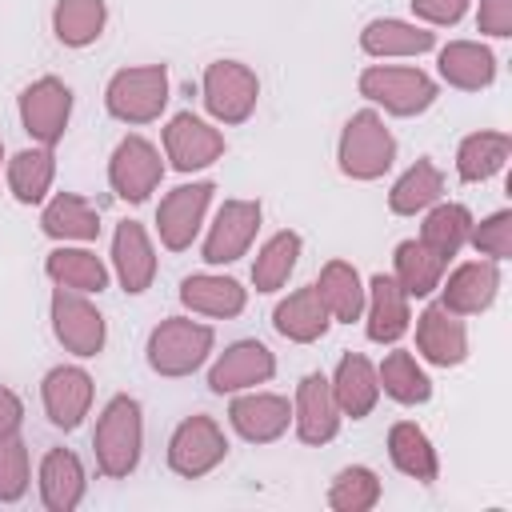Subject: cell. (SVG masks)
<instances>
[{"mask_svg": "<svg viewBox=\"0 0 512 512\" xmlns=\"http://www.w3.org/2000/svg\"><path fill=\"white\" fill-rule=\"evenodd\" d=\"M92 452H96V468L108 480H124L128 472H136L140 452H144V412L136 396L120 392L100 408Z\"/></svg>", "mask_w": 512, "mask_h": 512, "instance_id": "cell-1", "label": "cell"}, {"mask_svg": "<svg viewBox=\"0 0 512 512\" xmlns=\"http://www.w3.org/2000/svg\"><path fill=\"white\" fill-rule=\"evenodd\" d=\"M212 344H216V332L208 324H200L192 316H168L148 332L144 356L156 376L180 380V376H192L196 368H204Z\"/></svg>", "mask_w": 512, "mask_h": 512, "instance_id": "cell-2", "label": "cell"}, {"mask_svg": "<svg viewBox=\"0 0 512 512\" xmlns=\"http://www.w3.org/2000/svg\"><path fill=\"white\" fill-rule=\"evenodd\" d=\"M396 160V136L388 132V124L380 120V112L360 108L348 116V124L340 128V144H336V164L348 180H380Z\"/></svg>", "mask_w": 512, "mask_h": 512, "instance_id": "cell-3", "label": "cell"}, {"mask_svg": "<svg viewBox=\"0 0 512 512\" xmlns=\"http://www.w3.org/2000/svg\"><path fill=\"white\" fill-rule=\"evenodd\" d=\"M360 96L380 104L384 112L392 116H420L436 104L440 88L428 72L420 68H408V64H368L356 80Z\"/></svg>", "mask_w": 512, "mask_h": 512, "instance_id": "cell-4", "label": "cell"}, {"mask_svg": "<svg viewBox=\"0 0 512 512\" xmlns=\"http://www.w3.org/2000/svg\"><path fill=\"white\" fill-rule=\"evenodd\" d=\"M168 104V68L164 64H136L112 72L104 88V108L120 124H152Z\"/></svg>", "mask_w": 512, "mask_h": 512, "instance_id": "cell-5", "label": "cell"}, {"mask_svg": "<svg viewBox=\"0 0 512 512\" xmlns=\"http://www.w3.org/2000/svg\"><path fill=\"white\" fill-rule=\"evenodd\" d=\"M200 100L212 120L220 124H244L256 112L260 100V80L248 64L240 60H212L200 76Z\"/></svg>", "mask_w": 512, "mask_h": 512, "instance_id": "cell-6", "label": "cell"}, {"mask_svg": "<svg viewBox=\"0 0 512 512\" xmlns=\"http://www.w3.org/2000/svg\"><path fill=\"white\" fill-rule=\"evenodd\" d=\"M48 316H52V336L64 352L88 360V356H100L104 352V340H108V324L100 316V308L84 296V292H72V288H56L52 292V304H48Z\"/></svg>", "mask_w": 512, "mask_h": 512, "instance_id": "cell-7", "label": "cell"}, {"mask_svg": "<svg viewBox=\"0 0 512 512\" xmlns=\"http://www.w3.org/2000/svg\"><path fill=\"white\" fill-rule=\"evenodd\" d=\"M224 456L228 440L212 416H184L168 436V468L184 480L208 476L216 464H224Z\"/></svg>", "mask_w": 512, "mask_h": 512, "instance_id": "cell-8", "label": "cell"}, {"mask_svg": "<svg viewBox=\"0 0 512 512\" xmlns=\"http://www.w3.org/2000/svg\"><path fill=\"white\" fill-rule=\"evenodd\" d=\"M164 180V160H160V148L144 136H124L112 156H108V184L120 200L128 204H144Z\"/></svg>", "mask_w": 512, "mask_h": 512, "instance_id": "cell-9", "label": "cell"}, {"mask_svg": "<svg viewBox=\"0 0 512 512\" xmlns=\"http://www.w3.org/2000/svg\"><path fill=\"white\" fill-rule=\"evenodd\" d=\"M212 192H216L212 180H192V184L172 188V192L160 200V208H156V232H160V244H164L168 252L192 248V240H196L200 228H204Z\"/></svg>", "mask_w": 512, "mask_h": 512, "instance_id": "cell-10", "label": "cell"}, {"mask_svg": "<svg viewBox=\"0 0 512 512\" xmlns=\"http://www.w3.org/2000/svg\"><path fill=\"white\" fill-rule=\"evenodd\" d=\"M16 108H20V124H24V132H28L36 144L52 148V144L68 132L72 88H68L64 80H56V76H40V80H32V84L20 92Z\"/></svg>", "mask_w": 512, "mask_h": 512, "instance_id": "cell-11", "label": "cell"}, {"mask_svg": "<svg viewBox=\"0 0 512 512\" xmlns=\"http://www.w3.org/2000/svg\"><path fill=\"white\" fill-rule=\"evenodd\" d=\"M260 200H224L216 220L208 224V236L200 244L204 264H236L248 256L256 232H260Z\"/></svg>", "mask_w": 512, "mask_h": 512, "instance_id": "cell-12", "label": "cell"}, {"mask_svg": "<svg viewBox=\"0 0 512 512\" xmlns=\"http://www.w3.org/2000/svg\"><path fill=\"white\" fill-rule=\"evenodd\" d=\"M272 376H276V356L268 352V344H260V340H236L208 368V388L216 396H236V392H248L256 384H268Z\"/></svg>", "mask_w": 512, "mask_h": 512, "instance_id": "cell-13", "label": "cell"}, {"mask_svg": "<svg viewBox=\"0 0 512 512\" xmlns=\"http://www.w3.org/2000/svg\"><path fill=\"white\" fill-rule=\"evenodd\" d=\"M164 156L176 172H200L224 156V136L196 112H176L164 124Z\"/></svg>", "mask_w": 512, "mask_h": 512, "instance_id": "cell-14", "label": "cell"}, {"mask_svg": "<svg viewBox=\"0 0 512 512\" xmlns=\"http://www.w3.org/2000/svg\"><path fill=\"white\" fill-rule=\"evenodd\" d=\"M228 424L236 428V436H244L248 444H272L288 432L292 424V404L288 396L276 392H236L228 404Z\"/></svg>", "mask_w": 512, "mask_h": 512, "instance_id": "cell-15", "label": "cell"}, {"mask_svg": "<svg viewBox=\"0 0 512 512\" xmlns=\"http://www.w3.org/2000/svg\"><path fill=\"white\" fill-rule=\"evenodd\" d=\"M364 332L372 344H396L408 328H412V312H408V292L396 284V276L388 272H376L368 284H364Z\"/></svg>", "mask_w": 512, "mask_h": 512, "instance_id": "cell-16", "label": "cell"}, {"mask_svg": "<svg viewBox=\"0 0 512 512\" xmlns=\"http://www.w3.org/2000/svg\"><path fill=\"white\" fill-rule=\"evenodd\" d=\"M92 376L80 368V364H56L44 380H40V400H44V412L56 428L72 432L84 424L88 408H92Z\"/></svg>", "mask_w": 512, "mask_h": 512, "instance_id": "cell-17", "label": "cell"}, {"mask_svg": "<svg viewBox=\"0 0 512 512\" xmlns=\"http://www.w3.org/2000/svg\"><path fill=\"white\" fill-rule=\"evenodd\" d=\"M340 408L332 396V384L324 372H308L296 384V400H292V428L304 444H328L340 432Z\"/></svg>", "mask_w": 512, "mask_h": 512, "instance_id": "cell-18", "label": "cell"}, {"mask_svg": "<svg viewBox=\"0 0 512 512\" xmlns=\"http://www.w3.org/2000/svg\"><path fill=\"white\" fill-rule=\"evenodd\" d=\"M416 352L420 360L436 364V368H456L468 360V328L456 312H448L444 304H428L416 316Z\"/></svg>", "mask_w": 512, "mask_h": 512, "instance_id": "cell-19", "label": "cell"}, {"mask_svg": "<svg viewBox=\"0 0 512 512\" xmlns=\"http://www.w3.org/2000/svg\"><path fill=\"white\" fill-rule=\"evenodd\" d=\"M500 292V268L496 260H468L460 268L448 272V280H440V304L456 316H480L492 308Z\"/></svg>", "mask_w": 512, "mask_h": 512, "instance_id": "cell-20", "label": "cell"}, {"mask_svg": "<svg viewBox=\"0 0 512 512\" xmlns=\"http://www.w3.org/2000/svg\"><path fill=\"white\" fill-rule=\"evenodd\" d=\"M112 272L120 280V288L128 296H140L152 288L156 280V248L152 236L144 232V224L136 220H120L116 236H112Z\"/></svg>", "mask_w": 512, "mask_h": 512, "instance_id": "cell-21", "label": "cell"}, {"mask_svg": "<svg viewBox=\"0 0 512 512\" xmlns=\"http://www.w3.org/2000/svg\"><path fill=\"white\" fill-rule=\"evenodd\" d=\"M180 304L196 316H212V320H232L244 312L248 304V288L232 276H216V272H192L180 280Z\"/></svg>", "mask_w": 512, "mask_h": 512, "instance_id": "cell-22", "label": "cell"}, {"mask_svg": "<svg viewBox=\"0 0 512 512\" xmlns=\"http://www.w3.org/2000/svg\"><path fill=\"white\" fill-rule=\"evenodd\" d=\"M328 384H332V396H336L340 416H348V420H364L376 408V400H380L376 364L368 356H360V352H344L340 364H336V372L328 376Z\"/></svg>", "mask_w": 512, "mask_h": 512, "instance_id": "cell-23", "label": "cell"}, {"mask_svg": "<svg viewBox=\"0 0 512 512\" xmlns=\"http://www.w3.org/2000/svg\"><path fill=\"white\" fill-rule=\"evenodd\" d=\"M40 500L48 512H72L80 508L84 500V488H88V476H84V464L72 448H48L44 460H40Z\"/></svg>", "mask_w": 512, "mask_h": 512, "instance_id": "cell-24", "label": "cell"}, {"mask_svg": "<svg viewBox=\"0 0 512 512\" xmlns=\"http://www.w3.org/2000/svg\"><path fill=\"white\" fill-rule=\"evenodd\" d=\"M360 48L376 60H396V56H424L436 48V32H428L424 24H408L396 16H380L368 20L360 28Z\"/></svg>", "mask_w": 512, "mask_h": 512, "instance_id": "cell-25", "label": "cell"}, {"mask_svg": "<svg viewBox=\"0 0 512 512\" xmlns=\"http://www.w3.org/2000/svg\"><path fill=\"white\" fill-rule=\"evenodd\" d=\"M436 68H440V80H448L460 92H480L496 80V56L488 44H476V40H448L436 56Z\"/></svg>", "mask_w": 512, "mask_h": 512, "instance_id": "cell-26", "label": "cell"}, {"mask_svg": "<svg viewBox=\"0 0 512 512\" xmlns=\"http://www.w3.org/2000/svg\"><path fill=\"white\" fill-rule=\"evenodd\" d=\"M40 232L60 244H88L100 236V212L76 192H56L40 212Z\"/></svg>", "mask_w": 512, "mask_h": 512, "instance_id": "cell-27", "label": "cell"}, {"mask_svg": "<svg viewBox=\"0 0 512 512\" xmlns=\"http://www.w3.org/2000/svg\"><path fill=\"white\" fill-rule=\"evenodd\" d=\"M272 324H276V332H280L284 340H292V344H316V340L328 332L332 316H328L324 300L316 296V288L304 284V288L288 292V296L276 304Z\"/></svg>", "mask_w": 512, "mask_h": 512, "instance_id": "cell-28", "label": "cell"}, {"mask_svg": "<svg viewBox=\"0 0 512 512\" xmlns=\"http://www.w3.org/2000/svg\"><path fill=\"white\" fill-rule=\"evenodd\" d=\"M44 272L56 288H72L84 296H100L108 288V264L88 248H68V244L52 248L44 260Z\"/></svg>", "mask_w": 512, "mask_h": 512, "instance_id": "cell-29", "label": "cell"}, {"mask_svg": "<svg viewBox=\"0 0 512 512\" xmlns=\"http://www.w3.org/2000/svg\"><path fill=\"white\" fill-rule=\"evenodd\" d=\"M388 460L396 464V472H404L408 480H420V484H432L440 476L436 448L416 420H396L388 428Z\"/></svg>", "mask_w": 512, "mask_h": 512, "instance_id": "cell-30", "label": "cell"}, {"mask_svg": "<svg viewBox=\"0 0 512 512\" xmlns=\"http://www.w3.org/2000/svg\"><path fill=\"white\" fill-rule=\"evenodd\" d=\"M316 296L324 300V308H328V316L332 320H340V324H352V320H360L364 316V280H360V272L348 264V260H328L324 268H320V276H316Z\"/></svg>", "mask_w": 512, "mask_h": 512, "instance_id": "cell-31", "label": "cell"}, {"mask_svg": "<svg viewBox=\"0 0 512 512\" xmlns=\"http://www.w3.org/2000/svg\"><path fill=\"white\" fill-rule=\"evenodd\" d=\"M440 196H444V172L428 156H420L416 164H408L392 180V188H388V212L416 216V212H428Z\"/></svg>", "mask_w": 512, "mask_h": 512, "instance_id": "cell-32", "label": "cell"}, {"mask_svg": "<svg viewBox=\"0 0 512 512\" xmlns=\"http://www.w3.org/2000/svg\"><path fill=\"white\" fill-rule=\"evenodd\" d=\"M444 256H436L420 236L416 240H400L396 244V252H392V276H396V284L408 292V296H432L436 288H440V280H444Z\"/></svg>", "mask_w": 512, "mask_h": 512, "instance_id": "cell-33", "label": "cell"}, {"mask_svg": "<svg viewBox=\"0 0 512 512\" xmlns=\"http://www.w3.org/2000/svg\"><path fill=\"white\" fill-rule=\"evenodd\" d=\"M300 248H304L300 232H292V228L272 232V236L260 244L256 260H252V288H256V292H280V288L288 284V276L296 272Z\"/></svg>", "mask_w": 512, "mask_h": 512, "instance_id": "cell-34", "label": "cell"}, {"mask_svg": "<svg viewBox=\"0 0 512 512\" xmlns=\"http://www.w3.org/2000/svg\"><path fill=\"white\" fill-rule=\"evenodd\" d=\"M512 156V136L508 132H472L456 148V176L468 184L492 180Z\"/></svg>", "mask_w": 512, "mask_h": 512, "instance_id": "cell-35", "label": "cell"}, {"mask_svg": "<svg viewBox=\"0 0 512 512\" xmlns=\"http://www.w3.org/2000/svg\"><path fill=\"white\" fill-rule=\"evenodd\" d=\"M104 24H108V4L104 0H56V8H52V32L64 48L96 44Z\"/></svg>", "mask_w": 512, "mask_h": 512, "instance_id": "cell-36", "label": "cell"}, {"mask_svg": "<svg viewBox=\"0 0 512 512\" xmlns=\"http://www.w3.org/2000/svg\"><path fill=\"white\" fill-rule=\"evenodd\" d=\"M56 180V156L52 148L36 144V148H24L8 160V192L20 200V204H40L48 196Z\"/></svg>", "mask_w": 512, "mask_h": 512, "instance_id": "cell-37", "label": "cell"}, {"mask_svg": "<svg viewBox=\"0 0 512 512\" xmlns=\"http://www.w3.org/2000/svg\"><path fill=\"white\" fill-rule=\"evenodd\" d=\"M472 212L464 208V204H456V200H436L432 208H428V216H424V224H420V240L436 252V256H444V260H452L464 244H468V232H472Z\"/></svg>", "mask_w": 512, "mask_h": 512, "instance_id": "cell-38", "label": "cell"}, {"mask_svg": "<svg viewBox=\"0 0 512 512\" xmlns=\"http://www.w3.org/2000/svg\"><path fill=\"white\" fill-rule=\"evenodd\" d=\"M376 380H380V392L384 396H392L396 404H424L428 396H432V380H428V372L420 368V360L412 356V352H404V348H396V352H388L384 360H380V368H376Z\"/></svg>", "mask_w": 512, "mask_h": 512, "instance_id": "cell-39", "label": "cell"}, {"mask_svg": "<svg viewBox=\"0 0 512 512\" xmlns=\"http://www.w3.org/2000/svg\"><path fill=\"white\" fill-rule=\"evenodd\" d=\"M380 504V476L368 464H348L328 484V508L332 512H368Z\"/></svg>", "mask_w": 512, "mask_h": 512, "instance_id": "cell-40", "label": "cell"}, {"mask_svg": "<svg viewBox=\"0 0 512 512\" xmlns=\"http://www.w3.org/2000/svg\"><path fill=\"white\" fill-rule=\"evenodd\" d=\"M32 468H28V444L20 436L0 440V504H16L28 492Z\"/></svg>", "mask_w": 512, "mask_h": 512, "instance_id": "cell-41", "label": "cell"}, {"mask_svg": "<svg viewBox=\"0 0 512 512\" xmlns=\"http://www.w3.org/2000/svg\"><path fill=\"white\" fill-rule=\"evenodd\" d=\"M468 244H472L480 256L496 260V264H500V260H508V256H512V212H508V208H500V212L484 216L480 224H472Z\"/></svg>", "mask_w": 512, "mask_h": 512, "instance_id": "cell-42", "label": "cell"}, {"mask_svg": "<svg viewBox=\"0 0 512 512\" xmlns=\"http://www.w3.org/2000/svg\"><path fill=\"white\" fill-rule=\"evenodd\" d=\"M476 28H480L484 36H496V40L512 36V0H480V8H476Z\"/></svg>", "mask_w": 512, "mask_h": 512, "instance_id": "cell-43", "label": "cell"}, {"mask_svg": "<svg viewBox=\"0 0 512 512\" xmlns=\"http://www.w3.org/2000/svg\"><path fill=\"white\" fill-rule=\"evenodd\" d=\"M408 4H412L416 20L436 24V28H448V24H456V20L468 12L472 0H408Z\"/></svg>", "mask_w": 512, "mask_h": 512, "instance_id": "cell-44", "label": "cell"}, {"mask_svg": "<svg viewBox=\"0 0 512 512\" xmlns=\"http://www.w3.org/2000/svg\"><path fill=\"white\" fill-rule=\"evenodd\" d=\"M20 420H24V404H20V396H16L12 388L0 384V440L16 436V432H20Z\"/></svg>", "mask_w": 512, "mask_h": 512, "instance_id": "cell-45", "label": "cell"}, {"mask_svg": "<svg viewBox=\"0 0 512 512\" xmlns=\"http://www.w3.org/2000/svg\"><path fill=\"white\" fill-rule=\"evenodd\" d=\"M0 164H4V140H0Z\"/></svg>", "mask_w": 512, "mask_h": 512, "instance_id": "cell-46", "label": "cell"}]
</instances>
